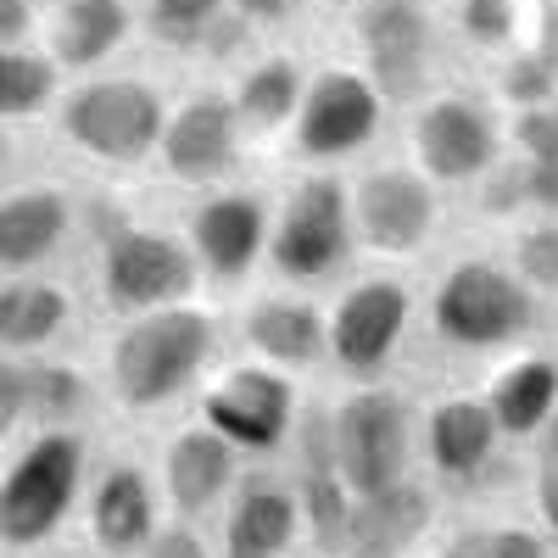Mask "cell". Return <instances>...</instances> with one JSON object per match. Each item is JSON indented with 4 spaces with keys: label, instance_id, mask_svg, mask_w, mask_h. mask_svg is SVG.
Instances as JSON below:
<instances>
[{
    "label": "cell",
    "instance_id": "cell-1",
    "mask_svg": "<svg viewBox=\"0 0 558 558\" xmlns=\"http://www.w3.org/2000/svg\"><path fill=\"white\" fill-rule=\"evenodd\" d=\"M213 318L191 302L134 313L123 324V336L112 341V391L123 408L151 413L168 408L196 386L202 363L213 357Z\"/></svg>",
    "mask_w": 558,
    "mask_h": 558
},
{
    "label": "cell",
    "instance_id": "cell-2",
    "mask_svg": "<svg viewBox=\"0 0 558 558\" xmlns=\"http://www.w3.org/2000/svg\"><path fill=\"white\" fill-rule=\"evenodd\" d=\"M536 286L520 268H502L486 257H470L441 274V286L430 296V324L436 336L452 347H508L520 341L531 324H536Z\"/></svg>",
    "mask_w": 558,
    "mask_h": 558
},
{
    "label": "cell",
    "instance_id": "cell-3",
    "mask_svg": "<svg viewBox=\"0 0 558 558\" xmlns=\"http://www.w3.org/2000/svg\"><path fill=\"white\" fill-rule=\"evenodd\" d=\"M162 129L168 107L146 78H84L62 101V134L96 162H146Z\"/></svg>",
    "mask_w": 558,
    "mask_h": 558
},
{
    "label": "cell",
    "instance_id": "cell-4",
    "mask_svg": "<svg viewBox=\"0 0 558 558\" xmlns=\"http://www.w3.org/2000/svg\"><path fill=\"white\" fill-rule=\"evenodd\" d=\"M84 481V441L73 430H39L0 481V536L7 547H39L51 536Z\"/></svg>",
    "mask_w": 558,
    "mask_h": 558
},
{
    "label": "cell",
    "instance_id": "cell-5",
    "mask_svg": "<svg viewBox=\"0 0 558 558\" xmlns=\"http://www.w3.org/2000/svg\"><path fill=\"white\" fill-rule=\"evenodd\" d=\"M352 235H357L352 191L330 173H313L279 207L274 235H268V263L279 268V279L318 286L352 257Z\"/></svg>",
    "mask_w": 558,
    "mask_h": 558
},
{
    "label": "cell",
    "instance_id": "cell-6",
    "mask_svg": "<svg viewBox=\"0 0 558 558\" xmlns=\"http://www.w3.org/2000/svg\"><path fill=\"white\" fill-rule=\"evenodd\" d=\"M196 274H202L196 246L162 235V229L112 223L107 241H101V296L118 313L173 307L196 291Z\"/></svg>",
    "mask_w": 558,
    "mask_h": 558
},
{
    "label": "cell",
    "instance_id": "cell-7",
    "mask_svg": "<svg viewBox=\"0 0 558 558\" xmlns=\"http://www.w3.org/2000/svg\"><path fill=\"white\" fill-rule=\"evenodd\" d=\"M330 441L357 497L397 486L408 481V458H413V408L397 391H352L330 413Z\"/></svg>",
    "mask_w": 558,
    "mask_h": 558
},
{
    "label": "cell",
    "instance_id": "cell-8",
    "mask_svg": "<svg viewBox=\"0 0 558 558\" xmlns=\"http://www.w3.org/2000/svg\"><path fill=\"white\" fill-rule=\"evenodd\" d=\"M436 0H363L352 12V39L363 73L386 101H413L430 84L436 62Z\"/></svg>",
    "mask_w": 558,
    "mask_h": 558
},
{
    "label": "cell",
    "instance_id": "cell-9",
    "mask_svg": "<svg viewBox=\"0 0 558 558\" xmlns=\"http://www.w3.org/2000/svg\"><path fill=\"white\" fill-rule=\"evenodd\" d=\"M380 112H386V96L368 73H352V68H318L307 78V96H302V112L291 123L296 134V151L313 157V162H336V157H357L368 140L380 134Z\"/></svg>",
    "mask_w": 558,
    "mask_h": 558
},
{
    "label": "cell",
    "instance_id": "cell-10",
    "mask_svg": "<svg viewBox=\"0 0 558 558\" xmlns=\"http://www.w3.org/2000/svg\"><path fill=\"white\" fill-rule=\"evenodd\" d=\"M408 146H413V162L436 184H463V179H486L497 168L502 140H497V118L475 96H430L408 118Z\"/></svg>",
    "mask_w": 558,
    "mask_h": 558
},
{
    "label": "cell",
    "instance_id": "cell-11",
    "mask_svg": "<svg viewBox=\"0 0 558 558\" xmlns=\"http://www.w3.org/2000/svg\"><path fill=\"white\" fill-rule=\"evenodd\" d=\"M357 241L386 257H413L436 229V191L425 168H368L352 184Z\"/></svg>",
    "mask_w": 558,
    "mask_h": 558
},
{
    "label": "cell",
    "instance_id": "cell-12",
    "mask_svg": "<svg viewBox=\"0 0 558 558\" xmlns=\"http://www.w3.org/2000/svg\"><path fill=\"white\" fill-rule=\"evenodd\" d=\"M235 151H241V112H235V96H218V89H196L184 96L173 112H168V129H162V173L173 184H213L235 168Z\"/></svg>",
    "mask_w": 558,
    "mask_h": 558
},
{
    "label": "cell",
    "instance_id": "cell-13",
    "mask_svg": "<svg viewBox=\"0 0 558 558\" xmlns=\"http://www.w3.org/2000/svg\"><path fill=\"white\" fill-rule=\"evenodd\" d=\"M202 418L218 436L235 441L241 452H274L291 436L296 391L279 368H229L218 386H207Z\"/></svg>",
    "mask_w": 558,
    "mask_h": 558
},
{
    "label": "cell",
    "instance_id": "cell-14",
    "mask_svg": "<svg viewBox=\"0 0 558 558\" xmlns=\"http://www.w3.org/2000/svg\"><path fill=\"white\" fill-rule=\"evenodd\" d=\"M408 313H413V296H408V286H397V279H363V286H352L330 313V357H336V368H347V375H357V380H375L391 363L402 330H408Z\"/></svg>",
    "mask_w": 558,
    "mask_h": 558
},
{
    "label": "cell",
    "instance_id": "cell-15",
    "mask_svg": "<svg viewBox=\"0 0 558 558\" xmlns=\"http://www.w3.org/2000/svg\"><path fill=\"white\" fill-rule=\"evenodd\" d=\"M268 207L252 196V191H223V196H207L191 218V246L202 257V268L218 279V286H235V279L252 274V263L268 252Z\"/></svg>",
    "mask_w": 558,
    "mask_h": 558
},
{
    "label": "cell",
    "instance_id": "cell-16",
    "mask_svg": "<svg viewBox=\"0 0 558 558\" xmlns=\"http://www.w3.org/2000/svg\"><path fill=\"white\" fill-rule=\"evenodd\" d=\"M235 441L218 436L207 418L196 430H179L162 452V486H168V502L179 514H207V508L235 486Z\"/></svg>",
    "mask_w": 558,
    "mask_h": 558
},
{
    "label": "cell",
    "instance_id": "cell-17",
    "mask_svg": "<svg viewBox=\"0 0 558 558\" xmlns=\"http://www.w3.org/2000/svg\"><path fill=\"white\" fill-rule=\"evenodd\" d=\"M89 536L112 558H134L146 553L157 536V492L134 463H112L101 475L96 497H89Z\"/></svg>",
    "mask_w": 558,
    "mask_h": 558
},
{
    "label": "cell",
    "instance_id": "cell-18",
    "mask_svg": "<svg viewBox=\"0 0 558 558\" xmlns=\"http://www.w3.org/2000/svg\"><path fill=\"white\" fill-rule=\"evenodd\" d=\"M307 514H302V492L286 481H246L235 492V508H229V525H223V547L229 553H263V558H286L291 542L302 536Z\"/></svg>",
    "mask_w": 558,
    "mask_h": 558
},
{
    "label": "cell",
    "instance_id": "cell-19",
    "mask_svg": "<svg viewBox=\"0 0 558 558\" xmlns=\"http://www.w3.org/2000/svg\"><path fill=\"white\" fill-rule=\"evenodd\" d=\"M430 531V492L397 481L357 497L352 508V536H347V558H402L413 553V542Z\"/></svg>",
    "mask_w": 558,
    "mask_h": 558
},
{
    "label": "cell",
    "instance_id": "cell-20",
    "mask_svg": "<svg viewBox=\"0 0 558 558\" xmlns=\"http://www.w3.org/2000/svg\"><path fill=\"white\" fill-rule=\"evenodd\" d=\"M497 413L486 397H447L425 418V452L447 481H475L497 452Z\"/></svg>",
    "mask_w": 558,
    "mask_h": 558
},
{
    "label": "cell",
    "instance_id": "cell-21",
    "mask_svg": "<svg viewBox=\"0 0 558 558\" xmlns=\"http://www.w3.org/2000/svg\"><path fill=\"white\" fill-rule=\"evenodd\" d=\"M134 34L129 0H62L45 23V45L68 73H89L107 57L123 51V39Z\"/></svg>",
    "mask_w": 558,
    "mask_h": 558
},
{
    "label": "cell",
    "instance_id": "cell-22",
    "mask_svg": "<svg viewBox=\"0 0 558 558\" xmlns=\"http://www.w3.org/2000/svg\"><path fill=\"white\" fill-rule=\"evenodd\" d=\"M78 408H84V375L78 368L7 363V375H0V418H7V430H17V425L62 430Z\"/></svg>",
    "mask_w": 558,
    "mask_h": 558
},
{
    "label": "cell",
    "instance_id": "cell-23",
    "mask_svg": "<svg viewBox=\"0 0 558 558\" xmlns=\"http://www.w3.org/2000/svg\"><path fill=\"white\" fill-rule=\"evenodd\" d=\"M246 341L257 357H268L274 368H307L330 352V324L318 318V307L296 302V296H263L246 307Z\"/></svg>",
    "mask_w": 558,
    "mask_h": 558
},
{
    "label": "cell",
    "instance_id": "cell-24",
    "mask_svg": "<svg viewBox=\"0 0 558 558\" xmlns=\"http://www.w3.org/2000/svg\"><path fill=\"white\" fill-rule=\"evenodd\" d=\"M68 223H73V207H68L62 191H51V184L12 191L0 202V263H7V274L45 263L57 252V241L68 235Z\"/></svg>",
    "mask_w": 558,
    "mask_h": 558
},
{
    "label": "cell",
    "instance_id": "cell-25",
    "mask_svg": "<svg viewBox=\"0 0 558 558\" xmlns=\"http://www.w3.org/2000/svg\"><path fill=\"white\" fill-rule=\"evenodd\" d=\"M302 514H307V531L324 553H347V536H352V508H357V492L347 486L341 463H336V447L324 436V418L307 436V463H302Z\"/></svg>",
    "mask_w": 558,
    "mask_h": 558
},
{
    "label": "cell",
    "instance_id": "cell-26",
    "mask_svg": "<svg viewBox=\"0 0 558 558\" xmlns=\"http://www.w3.org/2000/svg\"><path fill=\"white\" fill-rule=\"evenodd\" d=\"M307 96V73L296 57H257L235 84V112L246 134H279L291 129Z\"/></svg>",
    "mask_w": 558,
    "mask_h": 558
},
{
    "label": "cell",
    "instance_id": "cell-27",
    "mask_svg": "<svg viewBox=\"0 0 558 558\" xmlns=\"http://www.w3.org/2000/svg\"><path fill=\"white\" fill-rule=\"evenodd\" d=\"M492 413H497V425L502 436H531L542 430L553 408H558V363L553 357H514L502 368V375L492 380L486 391Z\"/></svg>",
    "mask_w": 558,
    "mask_h": 558
},
{
    "label": "cell",
    "instance_id": "cell-28",
    "mask_svg": "<svg viewBox=\"0 0 558 558\" xmlns=\"http://www.w3.org/2000/svg\"><path fill=\"white\" fill-rule=\"evenodd\" d=\"M68 318H73V296L51 279H12L0 291V341H7V352L45 347Z\"/></svg>",
    "mask_w": 558,
    "mask_h": 558
},
{
    "label": "cell",
    "instance_id": "cell-29",
    "mask_svg": "<svg viewBox=\"0 0 558 558\" xmlns=\"http://www.w3.org/2000/svg\"><path fill=\"white\" fill-rule=\"evenodd\" d=\"M57 78H62V62L51 51L7 45V51H0V112H7L12 123L39 118L45 107L57 101Z\"/></svg>",
    "mask_w": 558,
    "mask_h": 558
},
{
    "label": "cell",
    "instance_id": "cell-30",
    "mask_svg": "<svg viewBox=\"0 0 558 558\" xmlns=\"http://www.w3.org/2000/svg\"><path fill=\"white\" fill-rule=\"evenodd\" d=\"M458 34L486 57H508L525 45V0H452Z\"/></svg>",
    "mask_w": 558,
    "mask_h": 558
},
{
    "label": "cell",
    "instance_id": "cell-31",
    "mask_svg": "<svg viewBox=\"0 0 558 558\" xmlns=\"http://www.w3.org/2000/svg\"><path fill=\"white\" fill-rule=\"evenodd\" d=\"M223 12L229 0H146V34L168 51H202Z\"/></svg>",
    "mask_w": 558,
    "mask_h": 558
},
{
    "label": "cell",
    "instance_id": "cell-32",
    "mask_svg": "<svg viewBox=\"0 0 558 558\" xmlns=\"http://www.w3.org/2000/svg\"><path fill=\"white\" fill-rule=\"evenodd\" d=\"M497 89L508 107H536V101H553L558 89V73L547 62L542 45H520V51L502 57V73H497Z\"/></svg>",
    "mask_w": 558,
    "mask_h": 558
},
{
    "label": "cell",
    "instance_id": "cell-33",
    "mask_svg": "<svg viewBox=\"0 0 558 558\" xmlns=\"http://www.w3.org/2000/svg\"><path fill=\"white\" fill-rule=\"evenodd\" d=\"M458 558H547L542 536L525 531V525H492V531H475L452 547Z\"/></svg>",
    "mask_w": 558,
    "mask_h": 558
},
{
    "label": "cell",
    "instance_id": "cell-34",
    "mask_svg": "<svg viewBox=\"0 0 558 558\" xmlns=\"http://www.w3.org/2000/svg\"><path fill=\"white\" fill-rule=\"evenodd\" d=\"M514 146L525 151V162H542V157H558V101H536V107H514Z\"/></svg>",
    "mask_w": 558,
    "mask_h": 558
},
{
    "label": "cell",
    "instance_id": "cell-35",
    "mask_svg": "<svg viewBox=\"0 0 558 558\" xmlns=\"http://www.w3.org/2000/svg\"><path fill=\"white\" fill-rule=\"evenodd\" d=\"M514 263L536 291H558V223H542V229H531V235H520Z\"/></svg>",
    "mask_w": 558,
    "mask_h": 558
},
{
    "label": "cell",
    "instance_id": "cell-36",
    "mask_svg": "<svg viewBox=\"0 0 558 558\" xmlns=\"http://www.w3.org/2000/svg\"><path fill=\"white\" fill-rule=\"evenodd\" d=\"M481 207H486V213H520V207H531V191H525V162H514V168L492 173V184H486Z\"/></svg>",
    "mask_w": 558,
    "mask_h": 558
},
{
    "label": "cell",
    "instance_id": "cell-37",
    "mask_svg": "<svg viewBox=\"0 0 558 558\" xmlns=\"http://www.w3.org/2000/svg\"><path fill=\"white\" fill-rule=\"evenodd\" d=\"M229 7H235L252 28H279V23H291L307 0H229Z\"/></svg>",
    "mask_w": 558,
    "mask_h": 558
},
{
    "label": "cell",
    "instance_id": "cell-38",
    "mask_svg": "<svg viewBox=\"0 0 558 558\" xmlns=\"http://www.w3.org/2000/svg\"><path fill=\"white\" fill-rule=\"evenodd\" d=\"M525 191H531V207H542V213H558V157L525 162Z\"/></svg>",
    "mask_w": 558,
    "mask_h": 558
},
{
    "label": "cell",
    "instance_id": "cell-39",
    "mask_svg": "<svg viewBox=\"0 0 558 558\" xmlns=\"http://www.w3.org/2000/svg\"><path fill=\"white\" fill-rule=\"evenodd\" d=\"M34 28H39L34 0H0V39H7V45H28Z\"/></svg>",
    "mask_w": 558,
    "mask_h": 558
},
{
    "label": "cell",
    "instance_id": "cell-40",
    "mask_svg": "<svg viewBox=\"0 0 558 558\" xmlns=\"http://www.w3.org/2000/svg\"><path fill=\"white\" fill-rule=\"evenodd\" d=\"M146 558H207V547H202V536H191V531H157L151 536V547H146Z\"/></svg>",
    "mask_w": 558,
    "mask_h": 558
},
{
    "label": "cell",
    "instance_id": "cell-41",
    "mask_svg": "<svg viewBox=\"0 0 558 558\" xmlns=\"http://www.w3.org/2000/svg\"><path fill=\"white\" fill-rule=\"evenodd\" d=\"M536 514H542V525L558 536V458L542 463V475H536Z\"/></svg>",
    "mask_w": 558,
    "mask_h": 558
},
{
    "label": "cell",
    "instance_id": "cell-42",
    "mask_svg": "<svg viewBox=\"0 0 558 558\" xmlns=\"http://www.w3.org/2000/svg\"><path fill=\"white\" fill-rule=\"evenodd\" d=\"M313 7H324V12H357L363 0H313Z\"/></svg>",
    "mask_w": 558,
    "mask_h": 558
},
{
    "label": "cell",
    "instance_id": "cell-43",
    "mask_svg": "<svg viewBox=\"0 0 558 558\" xmlns=\"http://www.w3.org/2000/svg\"><path fill=\"white\" fill-rule=\"evenodd\" d=\"M547 458H558V408H553V418H547Z\"/></svg>",
    "mask_w": 558,
    "mask_h": 558
},
{
    "label": "cell",
    "instance_id": "cell-44",
    "mask_svg": "<svg viewBox=\"0 0 558 558\" xmlns=\"http://www.w3.org/2000/svg\"><path fill=\"white\" fill-rule=\"evenodd\" d=\"M229 558H263V553H229Z\"/></svg>",
    "mask_w": 558,
    "mask_h": 558
},
{
    "label": "cell",
    "instance_id": "cell-45",
    "mask_svg": "<svg viewBox=\"0 0 558 558\" xmlns=\"http://www.w3.org/2000/svg\"><path fill=\"white\" fill-rule=\"evenodd\" d=\"M441 558H458V553H441Z\"/></svg>",
    "mask_w": 558,
    "mask_h": 558
}]
</instances>
